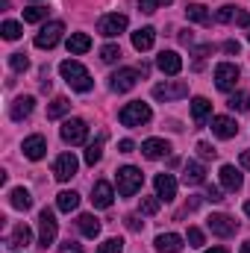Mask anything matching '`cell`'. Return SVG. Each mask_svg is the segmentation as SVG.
Listing matches in <instances>:
<instances>
[{"label":"cell","instance_id":"83f0119b","mask_svg":"<svg viewBox=\"0 0 250 253\" xmlns=\"http://www.w3.org/2000/svg\"><path fill=\"white\" fill-rule=\"evenodd\" d=\"M30 239H33V230H30L27 224H18V227L12 230V242H9V245H12V248H27Z\"/></svg>","mask_w":250,"mask_h":253},{"label":"cell","instance_id":"d6a6232c","mask_svg":"<svg viewBox=\"0 0 250 253\" xmlns=\"http://www.w3.org/2000/svg\"><path fill=\"white\" fill-rule=\"evenodd\" d=\"M47 18V9L44 6H30V9H24V21L27 24H39V21H44Z\"/></svg>","mask_w":250,"mask_h":253},{"label":"cell","instance_id":"7bdbcfd3","mask_svg":"<svg viewBox=\"0 0 250 253\" xmlns=\"http://www.w3.org/2000/svg\"><path fill=\"white\" fill-rule=\"evenodd\" d=\"M197 153H200L203 159H215V153H218V150H215L209 141H197Z\"/></svg>","mask_w":250,"mask_h":253},{"label":"cell","instance_id":"4dcf8cb0","mask_svg":"<svg viewBox=\"0 0 250 253\" xmlns=\"http://www.w3.org/2000/svg\"><path fill=\"white\" fill-rule=\"evenodd\" d=\"M0 33H3V39H6V42H15V39H21L24 27H21L18 21H3V24H0Z\"/></svg>","mask_w":250,"mask_h":253},{"label":"cell","instance_id":"ac0fdd59","mask_svg":"<svg viewBox=\"0 0 250 253\" xmlns=\"http://www.w3.org/2000/svg\"><path fill=\"white\" fill-rule=\"evenodd\" d=\"M212 132H215L218 138H236L239 124H236L233 118H227V115H218V118H212Z\"/></svg>","mask_w":250,"mask_h":253},{"label":"cell","instance_id":"e575fe53","mask_svg":"<svg viewBox=\"0 0 250 253\" xmlns=\"http://www.w3.org/2000/svg\"><path fill=\"white\" fill-rule=\"evenodd\" d=\"M100 59H103V62H118V59H121V47H118V44L100 47Z\"/></svg>","mask_w":250,"mask_h":253},{"label":"cell","instance_id":"e0dca14e","mask_svg":"<svg viewBox=\"0 0 250 253\" xmlns=\"http://www.w3.org/2000/svg\"><path fill=\"white\" fill-rule=\"evenodd\" d=\"M141 153H144L147 159H162V156L171 153V144H168L165 138H147V141L141 144Z\"/></svg>","mask_w":250,"mask_h":253},{"label":"cell","instance_id":"816d5d0a","mask_svg":"<svg viewBox=\"0 0 250 253\" xmlns=\"http://www.w3.org/2000/svg\"><path fill=\"white\" fill-rule=\"evenodd\" d=\"M180 42H183V44H191V33H188V30L180 33Z\"/></svg>","mask_w":250,"mask_h":253},{"label":"cell","instance_id":"52a82bcc","mask_svg":"<svg viewBox=\"0 0 250 253\" xmlns=\"http://www.w3.org/2000/svg\"><path fill=\"white\" fill-rule=\"evenodd\" d=\"M239 77H242V71H239V65H233V62H221L215 68V85L221 91H233L239 85Z\"/></svg>","mask_w":250,"mask_h":253},{"label":"cell","instance_id":"74e56055","mask_svg":"<svg viewBox=\"0 0 250 253\" xmlns=\"http://www.w3.org/2000/svg\"><path fill=\"white\" fill-rule=\"evenodd\" d=\"M124 251V242L121 239H106L100 248H97V253H121Z\"/></svg>","mask_w":250,"mask_h":253},{"label":"cell","instance_id":"60d3db41","mask_svg":"<svg viewBox=\"0 0 250 253\" xmlns=\"http://www.w3.org/2000/svg\"><path fill=\"white\" fill-rule=\"evenodd\" d=\"M168 3H171V0H138L141 12H147V15H150V12H156L159 6H168Z\"/></svg>","mask_w":250,"mask_h":253},{"label":"cell","instance_id":"f35d334b","mask_svg":"<svg viewBox=\"0 0 250 253\" xmlns=\"http://www.w3.org/2000/svg\"><path fill=\"white\" fill-rule=\"evenodd\" d=\"M236 18V6H221L218 12H215V21H221V24H227V21H233Z\"/></svg>","mask_w":250,"mask_h":253},{"label":"cell","instance_id":"db71d44e","mask_svg":"<svg viewBox=\"0 0 250 253\" xmlns=\"http://www.w3.org/2000/svg\"><path fill=\"white\" fill-rule=\"evenodd\" d=\"M242 253H250V239L245 242V245H242Z\"/></svg>","mask_w":250,"mask_h":253},{"label":"cell","instance_id":"8d00e7d4","mask_svg":"<svg viewBox=\"0 0 250 253\" xmlns=\"http://www.w3.org/2000/svg\"><path fill=\"white\" fill-rule=\"evenodd\" d=\"M9 68H12V71H27V68H30L27 53H12V56H9Z\"/></svg>","mask_w":250,"mask_h":253},{"label":"cell","instance_id":"7402d4cb","mask_svg":"<svg viewBox=\"0 0 250 253\" xmlns=\"http://www.w3.org/2000/svg\"><path fill=\"white\" fill-rule=\"evenodd\" d=\"M221 186L227 191H239L245 186V177L239 174V168H233V165H224L221 168Z\"/></svg>","mask_w":250,"mask_h":253},{"label":"cell","instance_id":"6da1fadb","mask_svg":"<svg viewBox=\"0 0 250 253\" xmlns=\"http://www.w3.org/2000/svg\"><path fill=\"white\" fill-rule=\"evenodd\" d=\"M59 74H62V80L74 88V91H91V85H94L91 74L77 62V59H65V62L59 65Z\"/></svg>","mask_w":250,"mask_h":253},{"label":"cell","instance_id":"cb8c5ba5","mask_svg":"<svg viewBox=\"0 0 250 253\" xmlns=\"http://www.w3.org/2000/svg\"><path fill=\"white\" fill-rule=\"evenodd\" d=\"M91 50V39L85 36V33H74L71 39H68V53L71 56H83V53H88Z\"/></svg>","mask_w":250,"mask_h":253},{"label":"cell","instance_id":"d4e9b609","mask_svg":"<svg viewBox=\"0 0 250 253\" xmlns=\"http://www.w3.org/2000/svg\"><path fill=\"white\" fill-rule=\"evenodd\" d=\"M36 109V100L27 94V97H18L15 103H12V109H9V115H12V121H24L30 112Z\"/></svg>","mask_w":250,"mask_h":253},{"label":"cell","instance_id":"f1b7e54d","mask_svg":"<svg viewBox=\"0 0 250 253\" xmlns=\"http://www.w3.org/2000/svg\"><path fill=\"white\" fill-rule=\"evenodd\" d=\"M56 206H59L62 212H74V209L80 206V194H77V191H59V194H56Z\"/></svg>","mask_w":250,"mask_h":253},{"label":"cell","instance_id":"b9f144b4","mask_svg":"<svg viewBox=\"0 0 250 253\" xmlns=\"http://www.w3.org/2000/svg\"><path fill=\"white\" fill-rule=\"evenodd\" d=\"M188 245H191V248H203V230L188 227Z\"/></svg>","mask_w":250,"mask_h":253},{"label":"cell","instance_id":"44dd1931","mask_svg":"<svg viewBox=\"0 0 250 253\" xmlns=\"http://www.w3.org/2000/svg\"><path fill=\"white\" fill-rule=\"evenodd\" d=\"M209 115H212V103H209L206 97H194V100H191V121L197 126H203L209 121Z\"/></svg>","mask_w":250,"mask_h":253},{"label":"cell","instance_id":"ffe728a7","mask_svg":"<svg viewBox=\"0 0 250 253\" xmlns=\"http://www.w3.org/2000/svg\"><path fill=\"white\" fill-rule=\"evenodd\" d=\"M156 251L159 253H180L183 251V239L177 236V233H162V236H156Z\"/></svg>","mask_w":250,"mask_h":253},{"label":"cell","instance_id":"ab89813d","mask_svg":"<svg viewBox=\"0 0 250 253\" xmlns=\"http://www.w3.org/2000/svg\"><path fill=\"white\" fill-rule=\"evenodd\" d=\"M227 106H230L233 112H245V109H248V103H245V94H239V91H236V94L227 100Z\"/></svg>","mask_w":250,"mask_h":253},{"label":"cell","instance_id":"ee69618b","mask_svg":"<svg viewBox=\"0 0 250 253\" xmlns=\"http://www.w3.org/2000/svg\"><path fill=\"white\" fill-rule=\"evenodd\" d=\"M206 200H212V203H221V200H224V191L218 189V186H206Z\"/></svg>","mask_w":250,"mask_h":253},{"label":"cell","instance_id":"484cf974","mask_svg":"<svg viewBox=\"0 0 250 253\" xmlns=\"http://www.w3.org/2000/svg\"><path fill=\"white\" fill-rule=\"evenodd\" d=\"M77 224H80V233H83L85 239H97V233H100V221H97L94 215H80Z\"/></svg>","mask_w":250,"mask_h":253},{"label":"cell","instance_id":"8992f818","mask_svg":"<svg viewBox=\"0 0 250 253\" xmlns=\"http://www.w3.org/2000/svg\"><path fill=\"white\" fill-rule=\"evenodd\" d=\"M62 33H65L62 21H50V24H44V27L39 30V36H36V47H42V50L56 47V44L62 42Z\"/></svg>","mask_w":250,"mask_h":253},{"label":"cell","instance_id":"5bb4252c","mask_svg":"<svg viewBox=\"0 0 250 253\" xmlns=\"http://www.w3.org/2000/svg\"><path fill=\"white\" fill-rule=\"evenodd\" d=\"M153 186H156V197H159V200H165V203L177 197V180H174L171 174H156Z\"/></svg>","mask_w":250,"mask_h":253},{"label":"cell","instance_id":"11a10c76","mask_svg":"<svg viewBox=\"0 0 250 253\" xmlns=\"http://www.w3.org/2000/svg\"><path fill=\"white\" fill-rule=\"evenodd\" d=\"M245 215H248V218H250V200H248V203H245Z\"/></svg>","mask_w":250,"mask_h":253},{"label":"cell","instance_id":"c3c4849f","mask_svg":"<svg viewBox=\"0 0 250 253\" xmlns=\"http://www.w3.org/2000/svg\"><path fill=\"white\" fill-rule=\"evenodd\" d=\"M224 50H227V53H239V50H242V44L230 39V42H224Z\"/></svg>","mask_w":250,"mask_h":253},{"label":"cell","instance_id":"d6986e66","mask_svg":"<svg viewBox=\"0 0 250 253\" xmlns=\"http://www.w3.org/2000/svg\"><path fill=\"white\" fill-rule=\"evenodd\" d=\"M153 42H156V30H153V27H141V30H135V33H132V47H135L138 53L150 50V47H153Z\"/></svg>","mask_w":250,"mask_h":253},{"label":"cell","instance_id":"4fadbf2b","mask_svg":"<svg viewBox=\"0 0 250 253\" xmlns=\"http://www.w3.org/2000/svg\"><path fill=\"white\" fill-rule=\"evenodd\" d=\"M156 65H159V71L168 74V77H177V74L183 71V59H180V53H174V50H162V53L156 56Z\"/></svg>","mask_w":250,"mask_h":253},{"label":"cell","instance_id":"603a6c76","mask_svg":"<svg viewBox=\"0 0 250 253\" xmlns=\"http://www.w3.org/2000/svg\"><path fill=\"white\" fill-rule=\"evenodd\" d=\"M183 183H186V186H200V183H206V168H203L200 162H186V168H183Z\"/></svg>","mask_w":250,"mask_h":253},{"label":"cell","instance_id":"ba28073f","mask_svg":"<svg viewBox=\"0 0 250 253\" xmlns=\"http://www.w3.org/2000/svg\"><path fill=\"white\" fill-rule=\"evenodd\" d=\"M126 15H121V12H112V15H103L100 21H97V33L100 36H106V39H115V36H121L126 30Z\"/></svg>","mask_w":250,"mask_h":253},{"label":"cell","instance_id":"681fc988","mask_svg":"<svg viewBox=\"0 0 250 253\" xmlns=\"http://www.w3.org/2000/svg\"><path fill=\"white\" fill-rule=\"evenodd\" d=\"M132 147H135V144H132L129 138H124V141L118 144V150H121V153H132Z\"/></svg>","mask_w":250,"mask_h":253},{"label":"cell","instance_id":"f907efd6","mask_svg":"<svg viewBox=\"0 0 250 253\" xmlns=\"http://www.w3.org/2000/svg\"><path fill=\"white\" fill-rule=\"evenodd\" d=\"M242 168H248V171H250V150L242 153Z\"/></svg>","mask_w":250,"mask_h":253},{"label":"cell","instance_id":"277c9868","mask_svg":"<svg viewBox=\"0 0 250 253\" xmlns=\"http://www.w3.org/2000/svg\"><path fill=\"white\" fill-rule=\"evenodd\" d=\"M56 230H59V221L50 209H42L39 212V248H50L53 239H56Z\"/></svg>","mask_w":250,"mask_h":253},{"label":"cell","instance_id":"7dc6e473","mask_svg":"<svg viewBox=\"0 0 250 253\" xmlns=\"http://www.w3.org/2000/svg\"><path fill=\"white\" fill-rule=\"evenodd\" d=\"M236 24L239 27H250V15L248 12H236Z\"/></svg>","mask_w":250,"mask_h":253},{"label":"cell","instance_id":"4316f807","mask_svg":"<svg viewBox=\"0 0 250 253\" xmlns=\"http://www.w3.org/2000/svg\"><path fill=\"white\" fill-rule=\"evenodd\" d=\"M9 203H12L15 209H30V206H33V197H30V191L24 189V186H18V189L9 191Z\"/></svg>","mask_w":250,"mask_h":253},{"label":"cell","instance_id":"f6af8a7d","mask_svg":"<svg viewBox=\"0 0 250 253\" xmlns=\"http://www.w3.org/2000/svg\"><path fill=\"white\" fill-rule=\"evenodd\" d=\"M59 253H83V248H80L77 242H71V239H68V242H62V248H59Z\"/></svg>","mask_w":250,"mask_h":253},{"label":"cell","instance_id":"7a4b0ae2","mask_svg":"<svg viewBox=\"0 0 250 253\" xmlns=\"http://www.w3.org/2000/svg\"><path fill=\"white\" fill-rule=\"evenodd\" d=\"M150 106L147 103H141V100H132V103H126L124 109L118 112V121L124 126H141V124H147L150 121Z\"/></svg>","mask_w":250,"mask_h":253},{"label":"cell","instance_id":"7c38bea8","mask_svg":"<svg viewBox=\"0 0 250 253\" xmlns=\"http://www.w3.org/2000/svg\"><path fill=\"white\" fill-rule=\"evenodd\" d=\"M77 168H80V162H77V156H74V153H62V156L53 162V174H56V180H59V183H68V180L77 174Z\"/></svg>","mask_w":250,"mask_h":253},{"label":"cell","instance_id":"836d02e7","mask_svg":"<svg viewBox=\"0 0 250 253\" xmlns=\"http://www.w3.org/2000/svg\"><path fill=\"white\" fill-rule=\"evenodd\" d=\"M100 156H103V138H97L94 144H88V150H85V165L100 162Z\"/></svg>","mask_w":250,"mask_h":253},{"label":"cell","instance_id":"5b68a950","mask_svg":"<svg viewBox=\"0 0 250 253\" xmlns=\"http://www.w3.org/2000/svg\"><path fill=\"white\" fill-rule=\"evenodd\" d=\"M62 141L77 147V144H85L88 141V124L83 118H68L62 124Z\"/></svg>","mask_w":250,"mask_h":253},{"label":"cell","instance_id":"8fae6325","mask_svg":"<svg viewBox=\"0 0 250 253\" xmlns=\"http://www.w3.org/2000/svg\"><path fill=\"white\" fill-rule=\"evenodd\" d=\"M206 227H209L215 236H221V239H227V236H233V233L239 230V224H236L230 215H221V212H218V215H209V218H206Z\"/></svg>","mask_w":250,"mask_h":253},{"label":"cell","instance_id":"30bf717a","mask_svg":"<svg viewBox=\"0 0 250 253\" xmlns=\"http://www.w3.org/2000/svg\"><path fill=\"white\" fill-rule=\"evenodd\" d=\"M135 83H138V71L135 68H121V71H115L109 77V88L112 91H129V88H135Z\"/></svg>","mask_w":250,"mask_h":253},{"label":"cell","instance_id":"3957f363","mask_svg":"<svg viewBox=\"0 0 250 253\" xmlns=\"http://www.w3.org/2000/svg\"><path fill=\"white\" fill-rule=\"evenodd\" d=\"M141 183H144V177H141L138 168H132V165L118 168V194L121 197H132L135 191L141 189Z\"/></svg>","mask_w":250,"mask_h":253},{"label":"cell","instance_id":"2e32d148","mask_svg":"<svg viewBox=\"0 0 250 253\" xmlns=\"http://www.w3.org/2000/svg\"><path fill=\"white\" fill-rule=\"evenodd\" d=\"M21 150H24L27 159L36 162V159H42L47 153V141H44V135H30V138H24V147Z\"/></svg>","mask_w":250,"mask_h":253},{"label":"cell","instance_id":"f546056e","mask_svg":"<svg viewBox=\"0 0 250 253\" xmlns=\"http://www.w3.org/2000/svg\"><path fill=\"white\" fill-rule=\"evenodd\" d=\"M186 18L188 21H194V24H209V12H206L203 3H188L186 6Z\"/></svg>","mask_w":250,"mask_h":253},{"label":"cell","instance_id":"9c48e42d","mask_svg":"<svg viewBox=\"0 0 250 253\" xmlns=\"http://www.w3.org/2000/svg\"><path fill=\"white\" fill-rule=\"evenodd\" d=\"M188 94V85L183 80H171V83H159L153 85V97L156 100H180Z\"/></svg>","mask_w":250,"mask_h":253},{"label":"cell","instance_id":"9f6ffc18","mask_svg":"<svg viewBox=\"0 0 250 253\" xmlns=\"http://www.w3.org/2000/svg\"><path fill=\"white\" fill-rule=\"evenodd\" d=\"M248 39H250V36H248Z\"/></svg>","mask_w":250,"mask_h":253},{"label":"cell","instance_id":"bcb514c9","mask_svg":"<svg viewBox=\"0 0 250 253\" xmlns=\"http://www.w3.org/2000/svg\"><path fill=\"white\" fill-rule=\"evenodd\" d=\"M124 221H126V227H129V230H132V233H135V230H141V221H138V218H135V215H126Z\"/></svg>","mask_w":250,"mask_h":253},{"label":"cell","instance_id":"d590c367","mask_svg":"<svg viewBox=\"0 0 250 253\" xmlns=\"http://www.w3.org/2000/svg\"><path fill=\"white\" fill-rule=\"evenodd\" d=\"M159 197H141V215H156L159 212Z\"/></svg>","mask_w":250,"mask_h":253},{"label":"cell","instance_id":"1f68e13d","mask_svg":"<svg viewBox=\"0 0 250 253\" xmlns=\"http://www.w3.org/2000/svg\"><path fill=\"white\" fill-rule=\"evenodd\" d=\"M68 109H71V100L68 97H53V103L47 106V118H62Z\"/></svg>","mask_w":250,"mask_h":253},{"label":"cell","instance_id":"f5cc1de1","mask_svg":"<svg viewBox=\"0 0 250 253\" xmlns=\"http://www.w3.org/2000/svg\"><path fill=\"white\" fill-rule=\"evenodd\" d=\"M206 253H230L227 248H212V251H206Z\"/></svg>","mask_w":250,"mask_h":253},{"label":"cell","instance_id":"9a60e30c","mask_svg":"<svg viewBox=\"0 0 250 253\" xmlns=\"http://www.w3.org/2000/svg\"><path fill=\"white\" fill-rule=\"evenodd\" d=\"M112 200H115V191L109 183H94V189H91V203L97 206V209H109L112 206Z\"/></svg>","mask_w":250,"mask_h":253}]
</instances>
